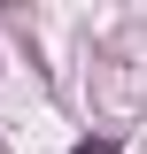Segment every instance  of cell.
<instances>
[{
    "label": "cell",
    "mask_w": 147,
    "mask_h": 154,
    "mask_svg": "<svg viewBox=\"0 0 147 154\" xmlns=\"http://www.w3.org/2000/svg\"><path fill=\"white\" fill-rule=\"evenodd\" d=\"M77 154H116V139H77Z\"/></svg>",
    "instance_id": "obj_1"
}]
</instances>
